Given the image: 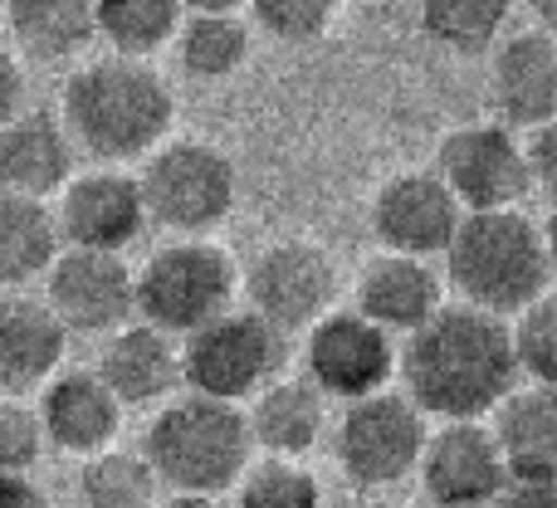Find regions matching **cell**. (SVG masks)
<instances>
[{
  "label": "cell",
  "mask_w": 557,
  "mask_h": 508,
  "mask_svg": "<svg viewBox=\"0 0 557 508\" xmlns=\"http://www.w3.org/2000/svg\"><path fill=\"white\" fill-rule=\"evenodd\" d=\"M20 98H25V78H20L15 59L0 54V127L20 117Z\"/></svg>",
  "instance_id": "d590c367"
},
{
  "label": "cell",
  "mask_w": 557,
  "mask_h": 508,
  "mask_svg": "<svg viewBox=\"0 0 557 508\" xmlns=\"http://www.w3.org/2000/svg\"><path fill=\"white\" fill-rule=\"evenodd\" d=\"M5 15H10V0H0V25H5Z\"/></svg>",
  "instance_id": "7bdbcfd3"
},
{
  "label": "cell",
  "mask_w": 557,
  "mask_h": 508,
  "mask_svg": "<svg viewBox=\"0 0 557 508\" xmlns=\"http://www.w3.org/2000/svg\"><path fill=\"white\" fill-rule=\"evenodd\" d=\"M278 362H284V343L274 323H264L260 313H225L186 337L182 376L201 396L245 401L274 382Z\"/></svg>",
  "instance_id": "52a82bcc"
},
{
  "label": "cell",
  "mask_w": 557,
  "mask_h": 508,
  "mask_svg": "<svg viewBox=\"0 0 557 508\" xmlns=\"http://www.w3.org/2000/svg\"><path fill=\"white\" fill-rule=\"evenodd\" d=\"M64 333L59 313L35 298H5L0 303V392L25 396L45 386L64 362Z\"/></svg>",
  "instance_id": "ac0fdd59"
},
{
  "label": "cell",
  "mask_w": 557,
  "mask_h": 508,
  "mask_svg": "<svg viewBox=\"0 0 557 508\" xmlns=\"http://www.w3.org/2000/svg\"><path fill=\"white\" fill-rule=\"evenodd\" d=\"M45 303L69 333H117L137 313V274L117 255L69 250L49 269Z\"/></svg>",
  "instance_id": "5bb4252c"
},
{
  "label": "cell",
  "mask_w": 557,
  "mask_h": 508,
  "mask_svg": "<svg viewBox=\"0 0 557 508\" xmlns=\"http://www.w3.org/2000/svg\"><path fill=\"white\" fill-rule=\"evenodd\" d=\"M509 0H425L421 25L441 49L455 54H484L504 35Z\"/></svg>",
  "instance_id": "4316f807"
},
{
  "label": "cell",
  "mask_w": 557,
  "mask_h": 508,
  "mask_svg": "<svg viewBox=\"0 0 557 508\" xmlns=\"http://www.w3.org/2000/svg\"><path fill=\"white\" fill-rule=\"evenodd\" d=\"M59 215L45 201L0 191V284H29L59 259Z\"/></svg>",
  "instance_id": "d4e9b609"
},
{
  "label": "cell",
  "mask_w": 557,
  "mask_h": 508,
  "mask_svg": "<svg viewBox=\"0 0 557 508\" xmlns=\"http://www.w3.org/2000/svg\"><path fill=\"white\" fill-rule=\"evenodd\" d=\"M519 372L513 327L474 303L441 308L425 327H416L401 352L411 401L441 421H480L499 411Z\"/></svg>",
  "instance_id": "6da1fadb"
},
{
  "label": "cell",
  "mask_w": 557,
  "mask_h": 508,
  "mask_svg": "<svg viewBox=\"0 0 557 508\" xmlns=\"http://www.w3.org/2000/svg\"><path fill=\"white\" fill-rule=\"evenodd\" d=\"M543 245H548V259H553V274H557V211L548 215V225H543Z\"/></svg>",
  "instance_id": "60d3db41"
},
{
  "label": "cell",
  "mask_w": 557,
  "mask_h": 508,
  "mask_svg": "<svg viewBox=\"0 0 557 508\" xmlns=\"http://www.w3.org/2000/svg\"><path fill=\"white\" fill-rule=\"evenodd\" d=\"M337 508H396V504H386V499H347V504H337Z\"/></svg>",
  "instance_id": "b9f144b4"
},
{
  "label": "cell",
  "mask_w": 557,
  "mask_h": 508,
  "mask_svg": "<svg viewBox=\"0 0 557 508\" xmlns=\"http://www.w3.org/2000/svg\"><path fill=\"white\" fill-rule=\"evenodd\" d=\"M490 508H557V480H519V474H509L504 494Z\"/></svg>",
  "instance_id": "e575fe53"
},
{
  "label": "cell",
  "mask_w": 557,
  "mask_h": 508,
  "mask_svg": "<svg viewBox=\"0 0 557 508\" xmlns=\"http://www.w3.org/2000/svg\"><path fill=\"white\" fill-rule=\"evenodd\" d=\"M441 278L425 259L416 255H382L362 269L357 284V313H367L372 323H382L386 333H416L441 313Z\"/></svg>",
  "instance_id": "d6986e66"
},
{
  "label": "cell",
  "mask_w": 557,
  "mask_h": 508,
  "mask_svg": "<svg viewBox=\"0 0 557 508\" xmlns=\"http://www.w3.org/2000/svg\"><path fill=\"white\" fill-rule=\"evenodd\" d=\"M182 5H191V15H235L240 0H182Z\"/></svg>",
  "instance_id": "74e56055"
},
{
  "label": "cell",
  "mask_w": 557,
  "mask_h": 508,
  "mask_svg": "<svg viewBox=\"0 0 557 508\" xmlns=\"http://www.w3.org/2000/svg\"><path fill=\"white\" fill-rule=\"evenodd\" d=\"M421 484L435 508H490L509 484L499 435L480 421H445L425 445Z\"/></svg>",
  "instance_id": "8fae6325"
},
{
  "label": "cell",
  "mask_w": 557,
  "mask_h": 508,
  "mask_svg": "<svg viewBox=\"0 0 557 508\" xmlns=\"http://www.w3.org/2000/svg\"><path fill=\"white\" fill-rule=\"evenodd\" d=\"M69 176L64 127L49 113H25L0 127V191L45 201Z\"/></svg>",
  "instance_id": "44dd1931"
},
{
  "label": "cell",
  "mask_w": 557,
  "mask_h": 508,
  "mask_svg": "<svg viewBox=\"0 0 557 508\" xmlns=\"http://www.w3.org/2000/svg\"><path fill=\"white\" fill-rule=\"evenodd\" d=\"M250 5L260 29H270L274 39H288V45H304L327 29L337 0H250Z\"/></svg>",
  "instance_id": "d6a6232c"
},
{
  "label": "cell",
  "mask_w": 557,
  "mask_h": 508,
  "mask_svg": "<svg viewBox=\"0 0 557 508\" xmlns=\"http://www.w3.org/2000/svg\"><path fill=\"white\" fill-rule=\"evenodd\" d=\"M529 172H533V186H543L548 196H557V117L543 127L529 133Z\"/></svg>",
  "instance_id": "836d02e7"
},
{
  "label": "cell",
  "mask_w": 557,
  "mask_h": 508,
  "mask_svg": "<svg viewBox=\"0 0 557 508\" xmlns=\"http://www.w3.org/2000/svg\"><path fill=\"white\" fill-rule=\"evenodd\" d=\"M162 508H225L215 494H176V499H166Z\"/></svg>",
  "instance_id": "f35d334b"
},
{
  "label": "cell",
  "mask_w": 557,
  "mask_h": 508,
  "mask_svg": "<svg viewBox=\"0 0 557 508\" xmlns=\"http://www.w3.org/2000/svg\"><path fill=\"white\" fill-rule=\"evenodd\" d=\"M64 127L103 162H133L172 127V88L143 59H98L69 78Z\"/></svg>",
  "instance_id": "7a4b0ae2"
},
{
  "label": "cell",
  "mask_w": 557,
  "mask_h": 508,
  "mask_svg": "<svg viewBox=\"0 0 557 508\" xmlns=\"http://www.w3.org/2000/svg\"><path fill=\"white\" fill-rule=\"evenodd\" d=\"M494 435L519 480H557V386H513L494 411Z\"/></svg>",
  "instance_id": "ffe728a7"
},
{
  "label": "cell",
  "mask_w": 557,
  "mask_h": 508,
  "mask_svg": "<svg viewBox=\"0 0 557 508\" xmlns=\"http://www.w3.org/2000/svg\"><path fill=\"white\" fill-rule=\"evenodd\" d=\"M235 508H323V490L298 460L270 455L240 480V504Z\"/></svg>",
  "instance_id": "f546056e"
},
{
  "label": "cell",
  "mask_w": 557,
  "mask_h": 508,
  "mask_svg": "<svg viewBox=\"0 0 557 508\" xmlns=\"http://www.w3.org/2000/svg\"><path fill=\"white\" fill-rule=\"evenodd\" d=\"M182 69L196 78H231L250 54V29L235 15H191L176 35Z\"/></svg>",
  "instance_id": "83f0119b"
},
{
  "label": "cell",
  "mask_w": 557,
  "mask_h": 508,
  "mask_svg": "<svg viewBox=\"0 0 557 508\" xmlns=\"http://www.w3.org/2000/svg\"><path fill=\"white\" fill-rule=\"evenodd\" d=\"M255 450L250 416L221 396H182L147 431V460L176 494H221L245 474Z\"/></svg>",
  "instance_id": "277c9868"
},
{
  "label": "cell",
  "mask_w": 557,
  "mask_h": 508,
  "mask_svg": "<svg viewBox=\"0 0 557 508\" xmlns=\"http://www.w3.org/2000/svg\"><path fill=\"white\" fill-rule=\"evenodd\" d=\"M39 421H45V435L59 450L98 455L108 450V441L123 425V401L98 372H59L45 386Z\"/></svg>",
  "instance_id": "e0dca14e"
},
{
  "label": "cell",
  "mask_w": 557,
  "mask_h": 508,
  "mask_svg": "<svg viewBox=\"0 0 557 508\" xmlns=\"http://www.w3.org/2000/svg\"><path fill=\"white\" fill-rule=\"evenodd\" d=\"M450 284L465 303L484 313H523L533 298L548 294L553 259L543 245V225L513 211H470L445 250Z\"/></svg>",
  "instance_id": "3957f363"
},
{
  "label": "cell",
  "mask_w": 557,
  "mask_h": 508,
  "mask_svg": "<svg viewBox=\"0 0 557 508\" xmlns=\"http://www.w3.org/2000/svg\"><path fill=\"white\" fill-rule=\"evenodd\" d=\"M333 294H337L333 259L308 240L270 245V250L250 264V274H245L250 313H260L264 323L278 327V333L323 323Z\"/></svg>",
  "instance_id": "30bf717a"
},
{
  "label": "cell",
  "mask_w": 557,
  "mask_h": 508,
  "mask_svg": "<svg viewBox=\"0 0 557 508\" xmlns=\"http://www.w3.org/2000/svg\"><path fill=\"white\" fill-rule=\"evenodd\" d=\"M490 94L494 108L504 113L509 127H543L557 117V39L548 29H529V35L504 39L490 69Z\"/></svg>",
  "instance_id": "2e32d148"
},
{
  "label": "cell",
  "mask_w": 557,
  "mask_h": 508,
  "mask_svg": "<svg viewBox=\"0 0 557 508\" xmlns=\"http://www.w3.org/2000/svg\"><path fill=\"white\" fill-rule=\"evenodd\" d=\"M147 215L166 231L201 235L221 225L235 206V166L206 143H166L143 172Z\"/></svg>",
  "instance_id": "8992f818"
},
{
  "label": "cell",
  "mask_w": 557,
  "mask_h": 508,
  "mask_svg": "<svg viewBox=\"0 0 557 508\" xmlns=\"http://www.w3.org/2000/svg\"><path fill=\"white\" fill-rule=\"evenodd\" d=\"M108 386L117 392L123 406L162 401L182 376V357L172 352V343L162 337V327H117L113 343L103 347V367H98Z\"/></svg>",
  "instance_id": "7402d4cb"
},
{
  "label": "cell",
  "mask_w": 557,
  "mask_h": 508,
  "mask_svg": "<svg viewBox=\"0 0 557 508\" xmlns=\"http://www.w3.org/2000/svg\"><path fill=\"white\" fill-rule=\"evenodd\" d=\"M308 376L323 386V396L362 401L376 396L396 372L392 337L367 313H327L308 333Z\"/></svg>",
  "instance_id": "4fadbf2b"
},
{
  "label": "cell",
  "mask_w": 557,
  "mask_h": 508,
  "mask_svg": "<svg viewBox=\"0 0 557 508\" xmlns=\"http://www.w3.org/2000/svg\"><path fill=\"white\" fill-rule=\"evenodd\" d=\"M0 508H49L25 474H0Z\"/></svg>",
  "instance_id": "8d00e7d4"
},
{
  "label": "cell",
  "mask_w": 557,
  "mask_h": 508,
  "mask_svg": "<svg viewBox=\"0 0 557 508\" xmlns=\"http://www.w3.org/2000/svg\"><path fill=\"white\" fill-rule=\"evenodd\" d=\"M425 445H431L425 416L411 396H362L337 425V460H343L347 480L362 490H382V484H396L411 470H421Z\"/></svg>",
  "instance_id": "ba28073f"
},
{
  "label": "cell",
  "mask_w": 557,
  "mask_h": 508,
  "mask_svg": "<svg viewBox=\"0 0 557 508\" xmlns=\"http://www.w3.org/2000/svg\"><path fill=\"white\" fill-rule=\"evenodd\" d=\"M435 172L460 196L465 211H513L533 186L529 147L504 123L455 127L441 143V166Z\"/></svg>",
  "instance_id": "9c48e42d"
},
{
  "label": "cell",
  "mask_w": 557,
  "mask_h": 508,
  "mask_svg": "<svg viewBox=\"0 0 557 508\" xmlns=\"http://www.w3.org/2000/svg\"><path fill=\"white\" fill-rule=\"evenodd\" d=\"M235 274L231 255L221 245L206 240H186V245H166L143 264L137 274V313L162 333H201L206 323L231 313L235 298Z\"/></svg>",
  "instance_id": "5b68a950"
},
{
  "label": "cell",
  "mask_w": 557,
  "mask_h": 508,
  "mask_svg": "<svg viewBox=\"0 0 557 508\" xmlns=\"http://www.w3.org/2000/svg\"><path fill=\"white\" fill-rule=\"evenodd\" d=\"M29 59H69L98 35V0H10L5 15Z\"/></svg>",
  "instance_id": "cb8c5ba5"
},
{
  "label": "cell",
  "mask_w": 557,
  "mask_h": 508,
  "mask_svg": "<svg viewBox=\"0 0 557 508\" xmlns=\"http://www.w3.org/2000/svg\"><path fill=\"white\" fill-rule=\"evenodd\" d=\"M513 347L519 367L543 386H557V294L533 298L513 323Z\"/></svg>",
  "instance_id": "4dcf8cb0"
},
{
  "label": "cell",
  "mask_w": 557,
  "mask_h": 508,
  "mask_svg": "<svg viewBox=\"0 0 557 508\" xmlns=\"http://www.w3.org/2000/svg\"><path fill=\"white\" fill-rule=\"evenodd\" d=\"M157 480L162 474L152 470L147 455H123V450H98L94 460L84 464V504L88 508H152Z\"/></svg>",
  "instance_id": "f1b7e54d"
},
{
  "label": "cell",
  "mask_w": 557,
  "mask_h": 508,
  "mask_svg": "<svg viewBox=\"0 0 557 508\" xmlns=\"http://www.w3.org/2000/svg\"><path fill=\"white\" fill-rule=\"evenodd\" d=\"M465 206L460 196L445 186V176H425V172H406L392 176V182L376 191L372 201V231L376 240L392 255H445L455 245L465 225Z\"/></svg>",
  "instance_id": "7c38bea8"
},
{
  "label": "cell",
  "mask_w": 557,
  "mask_h": 508,
  "mask_svg": "<svg viewBox=\"0 0 557 508\" xmlns=\"http://www.w3.org/2000/svg\"><path fill=\"white\" fill-rule=\"evenodd\" d=\"M98 35L123 59H147L182 35V0H98Z\"/></svg>",
  "instance_id": "484cf974"
},
{
  "label": "cell",
  "mask_w": 557,
  "mask_h": 508,
  "mask_svg": "<svg viewBox=\"0 0 557 508\" xmlns=\"http://www.w3.org/2000/svg\"><path fill=\"white\" fill-rule=\"evenodd\" d=\"M250 431L270 455L298 460V455L313 450V441L323 435V386H318L313 376H308V382H298V376L270 382L250 411Z\"/></svg>",
  "instance_id": "603a6c76"
},
{
  "label": "cell",
  "mask_w": 557,
  "mask_h": 508,
  "mask_svg": "<svg viewBox=\"0 0 557 508\" xmlns=\"http://www.w3.org/2000/svg\"><path fill=\"white\" fill-rule=\"evenodd\" d=\"M45 421L39 411H29L15 396H0V474H25L39 460V445H45Z\"/></svg>",
  "instance_id": "1f68e13d"
},
{
  "label": "cell",
  "mask_w": 557,
  "mask_h": 508,
  "mask_svg": "<svg viewBox=\"0 0 557 508\" xmlns=\"http://www.w3.org/2000/svg\"><path fill=\"white\" fill-rule=\"evenodd\" d=\"M147 201L143 182L117 172H94L64 186V206H59V231L74 250H103L117 255L143 235Z\"/></svg>",
  "instance_id": "9a60e30c"
},
{
  "label": "cell",
  "mask_w": 557,
  "mask_h": 508,
  "mask_svg": "<svg viewBox=\"0 0 557 508\" xmlns=\"http://www.w3.org/2000/svg\"><path fill=\"white\" fill-rule=\"evenodd\" d=\"M529 10H533V20H539L548 35H557V0H529Z\"/></svg>",
  "instance_id": "ab89813d"
}]
</instances>
